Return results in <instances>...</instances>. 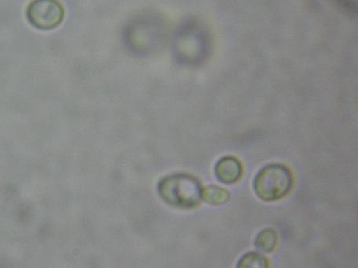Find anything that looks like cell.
I'll list each match as a JSON object with an SVG mask.
<instances>
[{"label":"cell","mask_w":358,"mask_h":268,"mask_svg":"<svg viewBox=\"0 0 358 268\" xmlns=\"http://www.w3.org/2000/svg\"><path fill=\"white\" fill-rule=\"evenodd\" d=\"M293 183L291 171L279 164L266 165L254 181L255 193L262 200L274 202L289 193Z\"/></svg>","instance_id":"1"},{"label":"cell","mask_w":358,"mask_h":268,"mask_svg":"<svg viewBox=\"0 0 358 268\" xmlns=\"http://www.w3.org/2000/svg\"><path fill=\"white\" fill-rule=\"evenodd\" d=\"M65 15V8L59 0H33L25 11L28 22L40 30L59 27Z\"/></svg>","instance_id":"2"},{"label":"cell","mask_w":358,"mask_h":268,"mask_svg":"<svg viewBox=\"0 0 358 268\" xmlns=\"http://www.w3.org/2000/svg\"><path fill=\"white\" fill-rule=\"evenodd\" d=\"M243 168L238 159L227 157L217 164L216 174L224 183H234L240 180Z\"/></svg>","instance_id":"3"},{"label":"cell","mask_w":358,"mask_h":268,"mask_svg":"<svg viewBox=\"0 0 358 268\" xmlns=\"http://www.w3.org/2000/svg\"><path fill=\"white\" fill-rule=\"evenodd\" d=\"M278 244L277 233L272 229H266L260 232L255 240V245L259 250L270 253L274 250Z\"/></svg>","instance_id":"4"},{"label":"cell","mask_w":358,"mask_h":268,"mask_svg":"<svg viewBox=\"0 0 358 268\" xmlns=\"http://www.w3.org/2000/svg\"><path fill=\"white\" fill-rule=\"evenodd\" d=\"M267 261L261 255L249 253L243 257L238 263L240 267H266Z\"/></svg>","instance_id":"5"}]
</instances>
